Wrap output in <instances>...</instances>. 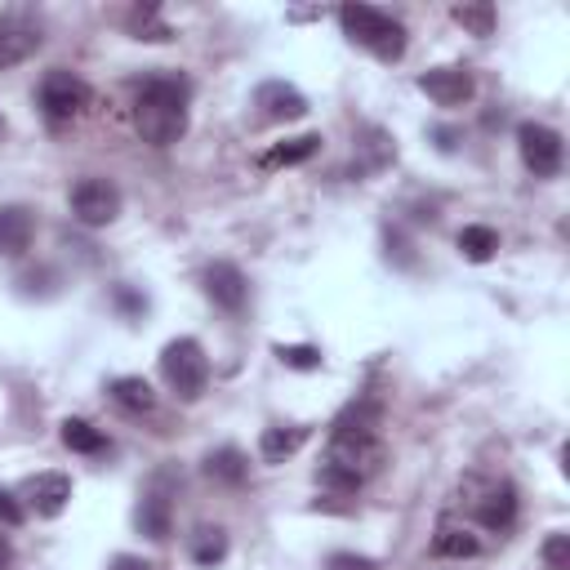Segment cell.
Listing matches in <instances>:
<instances>
[{
    "instance_id": "1",
    "label": "cell",
    "mask_w": 570,
    "mask_h": 570,
    "mask_svg": "<svg viewBox=\"0 0 570 570\" xmlns=\"http://www.w3.org/2000/svg\"><path fill=\"white\" fill-rule=\"evenodd\" d=\"M134 130L152 147H170L187 134V81L183 77H147L134 94Z\"/></svg>"
},
{
    "instance_id": "2",
    "label": "cell",
    "mask_w": 570,
    "mask_h": 570,
    "mask_svg": "<svg viewBox=\"0 0 570 570\" xmlns=\"http://www.w3.org/2000/svg\"><path fill=\"white\" fill-rule=\"evenodd\" d=\"M384 468L379 437H330V450L317 468V481L339 495H357L375 472Z\"/></svg>"
},
{
    "instance_id": "3",
    "label": "cell",
    "mask_w": 570,
    "mask_h": 570,
    "mask_svg": "<svg viewBox=\"0 0 570 570\" xmlns=\"http://www.w3.org/2000/svg\"><path fill=\"white\" fill-rule=\"evenodd\" d=\"M339 23H344V37L357 41L362 50H370L379 63H401L406 59V28L393 14L375 10V6H344Z\"/></svg>"
},
{
    "instance_id": "4",
    "label": "cell",
    "mask_w": 570,
    "mask_h": 570,
    "mask_svg": "<svg viewBox=\"0 0 570 570\" xmlns=\"http://www.w3.org/2000/svg\"><path fill=\"white\" fill-rule=\"evenodd\" d=\"M161 375H165V384L174 388L179 401H196L210 384V357L196 339H174L161 353Z\"/></svg>"
},
{
    "instance_id": "5",
    "label": "cell",
    "mask_w": 570,
    "mask_h": 570,
    "mask_svg": "<svg viewBox=\"0 0 570 570\" xmlns=\"http://www.w3.org/2000/svg\"><path fill=\"white\" fill-rule=\"evenodd\" d=\"M37 99H41V112H45L54 125H68V121H77V116L90 108V85H85L77 72L54 68V72H45Z\"/></svg>"
},
{
    "instance_id": "6",
    "label": "cell",
    "mask_w": 570,
    "mask_h": 570,
    "mask_svg": "<svg viewBox=\"0 0 570 570\" xmlns=\"http://www.w3.org/2000/svg\"><path fill=\"white\" fill-rule=\"evenodd\" d=\"M517 147H521V161H526V170H530L535 179H557V174H561L566 147H561V134H557L552 125L526 121V125L517 130Z\"/></svg>"
},
{
    "instance_id": "7",
    "label": "cell",
    "mask_w": 570,
    "mask_h": 570,
    "mask_svg": "<svg viewBox=\"0 0 570 570\" xmlns=\"http://www.w3.org/2000/svg\"><path fill=\"white\" fill-rule=\"evenodd\" d=\"M72 214L85 227H108L121 214V187L112 179H81L72 187Z\"/></svg>"
},
{
    "instance_id": "8",
    "label": "cell",
    "mask_w": 570,
    "mask_h": 570,
    "mask_svg": "<svg viewBox=\"0 0 570 570\" xmlns=\"http://www.w3.org/2000/svg\"><path fill=\"white\" fill-rule=\"evenodd\" d=\"M201 285H205V295H210L214 308H223V313H245V304H250V281H245V272H241L236 263H210L205 276H201Z\"/></svg>"
},
{
    "instance_id": "9",
    "label": "cell",
    "mask_w": 570,
    "mask_h": 570,
    "mask_svg": "<svg viewBox=\"0 0 570 570\" xmlns=\"http://www.w3.org/2000/svg\"><path fill=\"white\" fill-rule=\"evenodd\" d=\"M419 90H424L437 108H464V103H472L477 81H472L468 68H432V72L419 77Z\"/></svg>"
},
{
    "instance_id": "10",
    "label": "cell",
    "mask_w": 570,
    "mask_h": 570,
    "mask_svg": "<svg viewBox=\"0 0 570 570\" xmlns=\"http://www.w3.org/2000/svg\"><path fill=\"white\" fill-rule=\"evenodd\" d=\"M23 499L37 517H59L72 503V477L68 472H37V477H28Z\"/></svg>"
},
{
    "instance_id": "11",
    "label": "cell",
    "mask_w": 570,
    "mask_h": 570,
    "mask_svg": "<svg viewBox=\"0 0 570 570\" xmlns=\"http://www.w3.org/2000/svg\"><path fill=\"white\" fill-rule=\"evenodd\" d=\"M41 41L45 37H41L37 23H28V19H0V72L28 63L41 50Z\"/></svg>"
},
{
    "instance_id": "12",
    "label": "cell",
    "mask_w": 570,
    "mask_h": 570,
    "mask_svg": "<svg viewBox=\"0 0 570 570\" xmlns=\"http://www.w3.org/2000/svg\"><path fill=\"white\" fill-rule=\"evenodd\" d=\"M254 103L263 108L267 121H299V116H308V99L295 85H285V81H263L254 90Z\"/></svg>"
},
{
    "instance_id": "13",
    "label": "cell",
    "mask_w": 570,
    "mask_h": 570,
    "mask_svg": "<svg viewBox=\"0 0 570 570\" xmlns=\"http://www.w3.org/2000/svg\"><path fill=\"white\" fill-rule=\"evenodd\" d=\"M32 236H37V218L28 205H0V254L6 258L28 254Z\"/></svg>"
},
{
    "instance_id": "14",
    "label": "cell",
    "mask_w": 570,
    "mask_h": 570,
    "mask_svg": "<svg viewBox=\"0 0 570 570\" xmlns=\"http://www.w3.org/2000/svg\"><path fill=\"white\" fill-rule=\"evenodd\" d=\"M472 508H477V521H481L486 530H508V526L517 521V490H512L508 481L486 486V495L472 499Z\"/></svg>"
},
{
    "instance_id": "15",
    "label": "cell",
    "mask_w": 570,
    "mask_h": 570,
    "mask_svg": "<svg viewBox=\"0 0 570 570\" xmlns=\"http://www.w3.org/2000/svg\"><path fill=\"white\" fill-rule=\"evenodd\" d=\"M139 530L147 535V539H170V526H174V503H170V495L161 490V481L143 495V503H139Z\"/></svg>"
},
{
    "instance_id": "16",
    "label": "cell",
    "mask_w": 570,
    "mask_h": 570,
    "mask_svg": "<svg viewBox=\"0 0 570 570\" xmlns=\"http://www.w3.org/2000/svg\"><path fill=\"white\" fill-rule=\"evenodd\" d=\"M112 401L121 406V410H130V415H152L156 410V393H152V384L143 379V375H121V379H112Z\"/></svg>"
},
{
    "instance_id": "17",
    "label": "cell",
    "mask_w": 570,
    "mask_h": 570,
    "mask_svg": "<svg viewBox=\"0 0 570 570\" xmlns=\"http://www.w3.org/2000/svg\"><path fill=\"white\" fill-rule=\"evenodd\" d=\"M322 152V134H299V139H285V143H276L272 152H263V170H285V165H304V161H313Z\"/></svg>"
},
{
    "instance_id": "18",
    "label": "cell",
    "mask_w": 570,
    "mask_h": 570,
    "mask_svg": "<svg viewBox=\"0 0 570 570\" xmlns=\"http://www.w3.org/2000/svg\"><path fill=\"white\" fill-rule=\"evenodd\" d=\"M379 419H384L379 401H353V406H348V410H344V415L335 419L330 437H375Z\"/></svg>"
},
{
    "instance_id": "19",
    "label": "cell",
    "mask_w": 570,
    "mask_h": 570,
    "mask_svg": "<svg viewBox=\"0 0 570 570\" xmlns=\"http://www.w3.org/2000/svg\"><path fill=\"white\" fill-rule=\"evenodd\" d=\"M205 477L210 481H223V486H241L250 477V459L236 446H218V450L205 455Z\"/></svg>"
},
{
    "instance_id": "20",
    "label": "cell",
    "mask_w": 570,
    "mask_h": 570,
    "mask_svg": "<svg viewBox=\"0 0 570 570\" xmlns=\"http://www.w3.org/2000/svg\"><path fill=\"white\" fill-rule=\"evenodd\" d=\"M304 441H308V428H263L258 455H263L267 464H281V459H291Z\"/></svg>"
},
{
    "instance_id": "21",
    "label": "cell",
    "mask_w": 570,
    "mask_h": 570,
    "mask_svg": "<svg viewBox=\"0 0 570 570\" xmlns=\"http://www.w3.org/2000/svg\"><path fill=\"white\" fill-rule=\"evenodd\" d=\"M495 250H499V232H495V227H486V223H468V227L459 232V254H464V258H472V263H490V258H495Z\"/></svg>"
},
{
    "instance_id": "22",
    "label": "cell",
    "mask_w": 570,
    "mask_h": 570,
    "mask_svg": "<svg viewBox=\"0 0 570 570\" xmlns=\"http://www.w3.org/2000/svg\"><path fill=\"white\" fill-rule=\"evenodd\" d=\"M432 552H437V557H455V561H464V557H477V552H481V543H477V535H472V530H464V526H441V530L432 535Z\"/></svg>"
},
{
    "instance_id": "23",
    "label": "cell",
    "mask_w": 570,
    "mask_h": 570,
    "mask_svg": "<svg viewBox=\"0 0 570 570\" xmlns=\"http://www.w3.org/2000/svg\"><path fill=\"white\" fill-rule=\"evenodd\" d=\"M63 446L77 450V455H103L108 450V437L94 424H85V419H68L63 424Z\"/></svg>"
},
{
    "instance_id": "24",
    "label": "cell",
    "mask_w": 570,
    "mask_h": 570,
    "mask_svg": "<svg viewBox=\"0 0 570 570\" xmlns=\"http://www.w3.org/2000/svg\"><path fill=\"white\" fill-rule=\"evenodd\" d=\"M450 19H455L464 32H472V37H490V32H495V6H490V0L455 6V10H450Z\"/></svg>"
},
{
    "instance_id": "25",
    "label": "cell",
    "mask_w": 570,
    "mask_h": 570,
    "mask_svg": "<svg viewBox=\"0 0 570 570\" xmlns=\"http://www.w3.org/2000/svg\"><path fill=\"white\" fill-rule=\"evenodd\" d=\"M192 557H196L201 566H218V561L227 557V530H223V526H201V530L192 535Z\"/></svg>"
},
{
    "instance_id": "26",
    "label": "cell",
    "mask_w": 570,
    "mask_h": 570,
    "mask_svg": "<svg viewBox=\"0 0 570 570\" xmlns=\"http://www.w3.org/2000/svg\"><path fill=\"white\" fill-rule=\"evenodd\" d=\"M130 32H134L139 41H170V37H174V32L161 23V10H156V6L134 10V14H130Z\"/></svg>"
},
{
    "instance_id": "27",
    "label": "cell",
    "mask_w": 570,
    "mask_h": 570,
    "mask_svg": "<svg viewBox=\"0 0 570 570\" xmlns=\"http://www.w3.org/2000/svg\"><path fill=\"white\" fill-rule=\"evenodd\" d=\"M276 357L291 366V370H317L322 366V353L308 348V344H295V348H276Z\"/></svg>"
},
{
    "instance_id": "28",
    "label": "cell",
    "mask_w": 570,
    "mask_h": 570,
    "mask_svg": "<svg viewBox=\"0 0 570 570\" xmlns=\"http://www.w3.org/2000/svg\"><path fill=\"white\" fill-rule=\"evenodd\" d=\"M543 566H548V570H570V535H548V543H543Z\"/></svg>"
},
{
    "instance_id": "29",
    "label": "cell",
    "mask_w": 570,
    "mask_h": 570,
    "mask_svg": "<svg viewBox=\"0 0 570 570\" xmlns=\"http://www.w3.org/2000/svg\"><path fill=\"white\" fill-rule=\"evenodd\" d=\"M326 570H379L375 557H362V552H335L326 561Z\"/></svg>"
},
{
    "instance_id": "30",
    "label": "cell",
    "mask_w": 570,
    "mask_h": 570,
    "mask_svg": "<svg viewBox=\"0 0 570 570\" xmlns=\"http://www.w3.org/2000/svg\"><path fill=\"white\" fill-rule=\"evenodd\" d=\"M19 521H23V503L10 490H0V526H19Z\"/></svg>"
},
{
    "instance_id": "31",
    "label": "cell",
    "mask_w": 570,
    "mask_h": 570,
    "mask_svg": "<svg viewBox=\"0 0 570 570\" xmlns=\"http://www.w3.org/2000/svg\"><path fill=\"white\" fill-rule=\"evenodd\" d=\"M112 570H152V561H143V557H130V552H121V557L112 561Z\"/></svg>"
},
{
    "instance_id": "32",
    "label": "cell",
    "mask_w": 570,
    "mask_h": 570,
    "mask_svg": "<svg viewBox=\"0 0 570 570\" xmlns=\"http://www.w3.org/2000/svg\"><path fill=\"white\" fill-rule=\"evenodd\" d=\"M10 566H14V543L0 535V570H10Z\"/></svg>"
}]
</instances>
